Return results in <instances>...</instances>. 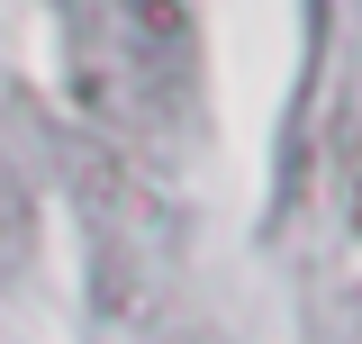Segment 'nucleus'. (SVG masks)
I'll list each match as a JSON object with an SVG mask.
<instances>
[{
    "instance_id": "obj_1",
    "label": "nucleus",
    "mask_w": 362,
    "mask_h": 344,
    "mask_svg": "<svg viewBox=\"0 0 362 344\" xmlns=\"http://www.w3.org/2000/svg\"><path fill=\"white\" fill-rule=\"evenodd\" d=\"M127 9H136V28H154L163 45L181 37V0H127Z\"/></svg>"
},
{
    "instance_id": "obj_2",
    "label": "nucleus",
    "mask_w": 362,
    "mask_h": 344,
    "mask_svg": "<svg viewBox=\"0 0 362 344\" xmlns=\"http://www.w3.org/2000/svg\"><path fill=\"white\" fill-rule=\"evenodd\" d=\"M344 217H354V227H362V136H354V145H344Z\"/></svg>"
}]
</instances>
